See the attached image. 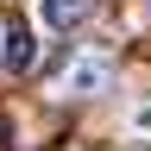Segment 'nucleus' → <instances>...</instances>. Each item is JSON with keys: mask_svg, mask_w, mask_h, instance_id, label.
Instances as JSON below:
<instances>
[{"mask_svg": "<svg viewBox=\"0 0 151 151\" xmlns=\"http://www.w3.org/2000/svg\"><path fill=\"white\" fill-rule=\"evenodd\" d=\"M0 63H6L13 76H25V69L38 63V44H32V25H25V19H13V25H6V44H0Z\"/></svg>", "mask_w": 151, "mask_h": 151, "instance_id": "1", "label": "nucleus"}, {"mask_svg": "<svg viewBox=\"0 0 151 151\" xmlns=\"http://www.w3.org/2000/svg\"><path fill=\"white\" fill-rule=\"evenodd\" d=\"M107 76H113V63H107V57H94V50H82V57H76V69L63 76V94H88V88H101Z\"/></svg>", "mask_w": 151, "mask_h": 151, "instance_id": "2", "label": "nucleus"}, {"mask_svg": "<svg viewBox=\"0 0 151 151\" xmlns=\"http://www.w3.org/2000/svg\"><path fill=\"white\" fill-rule=\"evenodd\" d=\"M94 19V0H44V25L50 32H76Z\"/></svg>", "mask_w": 151, "mask_h": 151, "instance_id": "3", "label": "nucleus"}]
</instances>
